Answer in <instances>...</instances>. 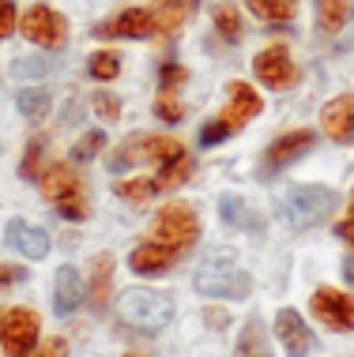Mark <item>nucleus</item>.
Masks as SVG:
<instances>
[{
    "mask_svg": "<svg viewBox=\"0 0 354 357\" xmlns=\"http://www.w3.org/2000/svg\"><path fill=\"white\" fill-rule=\"evenodd\" d=\"M117 316L132 331H143V335H155L162 331L170 320H174V301H170L162 289H143V286H132L117 297Z\"/></svg>",
    "mask_w": 354,
    "mask_h": 357,
    "instance_id": "obj_1",
    "label": "nucleus"
},
{
    "mask_svg": "<svg viewBox=\"0 0 354 357\" xmlns=\"http://www.w3.org/2000/svg\"><path fill=\"white\" fill-rule=\"evenodd\" d=\"M339 196L332 188H320V185H302V188H290L283 196V218L290 229H313L320 222L332 218Z\"/></svg>",
    "mask_w": 354,
    "mask_h": 357,
    "instance_id": "obj_2",
    "label": "nucleus"
},
{
    "mask_svg": "<svg viewBox=\"0 0 354 357\" xmlns=\"http://www.w3.org/2000/svg\"><path fill=\"white\" fill-rule=\"evenodd\" d=\"M42 196L57 207V215H64V218H72V222L87 218V211H91L80 173H75L68 162H57V166H50V169L42 173Z\"/></svg>",
    "mask_w": 354,
    "mask_h": 357,
    "instance_id": "obj_3",
    "label": "nucleus"
},
{
    "mask_svg": "<svg viewBox=\"0 0 354 357\" xmlns=\"http://www.w3.org/2000/svg\"><path fill=\"white\" fill-rule=\"evenodd\" d=\"M193 282L204 297H237V301L249 297V289H253V278L245 271H237L230 252H223V248L204 259V267L196 271Z\"/></svg>",
    "mask_w": 354,
    "mask_h": 357,
    "instance_id": "obj_4",
    "label": "nucleus"
},
{
    "mask_svg": "<svg viewBox=\"0 0 354 357\" xmlns=\"http://www.w3.org/2000/svg\"><path fill=\"white\" fill-rule=\"evenodd\" d=\"M140 158L158 162V166H170V162L185 158V147H181L174 136H143V132H136V136H128V143H124V147L110 158V169L113 173L128 169L132 162H140Z\"/></svg>",
    "mask_w": 354,
    "mask_h": 357,
    "instance_id": "obj_5",
    "label": "nucleus"
},
{
    "mask_svg": "<svg viewBox=\"0 0 354 357\" xmlns=\"http://www.w3.org/2000/svg\"><path fill=\"white\" fill-rule=\"evenodd\" d=\"M200 237V218L196 211L189 204H166L162 207V215L155 218V241L166 248H174V252H185V248H193Z\"/></svg>",
    "mask_w": 354,
    "mask_h": 357,
    "instance_id": "obj_6",
    "label": "nucleus"
},
{
    "mask_svg": "<svg viewBox=\"0 0 354 357\" xmlns=\"http://www.w3.org/2000/svg\"><path fill=\"white\" fill-rule=\"evenodd\" d=\"M19 31H23L27 42L42 45V50H61L64 38H68V23H64V15H57L50 4H34L23 12V19H19Z\"/></svg>",
    "mask_w": 354,
    "mask_h": 357,
    "instance_id": "obj_7",
    "label": "nucleus"
},
{
    "mask_svg": "<svg viewBox=\"0 0 354 357\" xmlns=\"http://www.w3.org/2000/svg\"><path fill=\"white\" fill-rule=\"evenodd\" d=\"M38 312L34 308H12L4 312L0 320V342H4V354L8 357H27L38 346Z\"/></svg>",
    "mask_w": 354,
    "mask_h": 357,
    "instance_id": "obj_8",
    "label": "nucleus"
},
{
    "mask_svg": "<svg viewBox=\"0 0 354 357\" xmlns=\"http://www.w3.org/2000/svg\"><path fill=\"white\" fill-rule=\"evenodd\" d=\"M253 72H256V79L267 83L272 91H290V86L298 83V68H294L286 45H267V50H260L253 61Z\"/></svg>",
    "mask_w": 354,
    "mask_h": 357,
    "instance_id": "obj_9",
    "label": "nucleus"
},
{
    "mask_svg": "<svg viewBox=\"0 0 354 357\" xmlns=\"http://www.w3.org/2000/svg\"><path fill=\"white\" fill-rule=\"evenodd\" d=\"M313 316L324 320L332 331H354V297L343 294V289H332V286H320L313 294Z\"/></svg>",
    "mask_w": 354,
    "mask_h": 357,
    "instance_id": "obj_10",
    "label": "nucleus"
},
{
    "mask_svg": "<svg viewBox=\"0 0 354 357\" xmlns=\"http://www.w3.org/2000/svg\"><path fill=\"white\" fill-rule=\"evenodd\" d=\"M98 38H155L158 34V19L147 8H124L121 15L106 19V23L94 26Z\"/></svg>",
    "mask_w": 354,
    "mask_h": 357,
    "instance_id": "obj_11",
    "label": "nucleus"
},
{
    "mask_svg": "<svg viewBox=\"0 0 354 357\" xmlns=\"http://www.w3.org/2000/svg\"><path fill=\"white\" fill-rule=\"evenodd\" d=\"M275 335H279V342L286 346L290 357H309L313 354V331L305 327V320L294 308H279V316H275Z\"/></svg>",
    "mask_w": 354,
    "mask_h": 357,
    "instance_id": "obj_12",
    "label": "nucleus"
},
{
    "mask_svg": "<svg viewBox=\"0 0 354 357\" xmlns=\"http://www.w3.org/2000/svg\"><path fill=\"white\" fill-rule=\"evenodd\" d=\"M313 139H317V136H313L309 128H298V132L279 136L272 147H267V154H264V177H267V173H275V169H283V166H290L298 154H305L313 147Z\"/></svg>",
    "mask_w": 354,
    "mask_h": 357,
    "instance_id": "obj_13",
    "label": "nucleus"
},
{
    "mask_svg": "<svg viewBox=\"0 0 354 357\" xmlns=\"http://www.w3.org/2000/svg\"><path fill=\"white\" fill-rule=\"evenodd\" d=\"M8 245H12L15 252H23L27 259H42L50 252V234H45L42 226H34V222H27V218H12L8 222Z\"/></svg>",
    "mask_w": 354,
    "mask_h": 357,
    "instance_id": "obj_14",
    "label": "nucleus"
},
{
    "mask_svg": "<svg viewBox=\"0 0 354 357\" xmlns=\"http://www.w3.org/2000/svg\"><path fill=\"white\" fill-rule=\"evenodd\" d=\"M320 124H324V132H328L336 143L354 139V94L332 98L328 105H324V113H320Z\"/></svg>",
    "mask_w": 354,
    "mask_h": 357,
    "instance_id": "obj_15",
    "label": "nucleus"
},
{
    "mask_svg": "<svg viewBox=\"0 0 354 357\" xmlns=\"http://www.w3.org/2000/svg\"><path fill=\"white\" fill-rule=\"evenodd\" d=\"M256 113H260V94H256L249 83H242V79L230 83V102H226V109H223V121L230 124V132L245 128Z\"/></svg>",
    "mask_w": 354,
    "mask_h": 357,
    "instance_id": "obj_16",
    "label": "nucleus"
},
{
    "mask_svg": "<svg viewBox=\"0 0 354 357\" xmlns=\"http://www.w3.org/2000/svg\"><path fill=\"white\" fill-rule=\"evenodd\" d=\"M174 248H166V245H158V241H147V245H136L132 248V256H128V267L136 275H166L170 271V264H174Z\"/></svg>",
    "mask_w": 354,
    "mask_h": 357,
    "instance_id": "obj_17",
    "label": "nucleus"
},
{
    "mask_svg": "<svg viewBox=\"0 0 354 357\" xmlns=\"http://www.w3.org/2000/svg\"><path fill=\"white\" fill-rule=\"evenodd\" d=\"M83 297H87V286H83L80 271L75 267H61L53 278V308L57 312H75L83 305Z\"/></svg>",
    "mask_w": 354,
    "mask_h": 357,
    "instance_id": "obj_18",
    "label": "nucleus"
},
{
    "mask_svg": "<svg viewBox=\"0 0 354 357\" xmlns=\"http://www.w3.org/2000/svg\"><path fill=\"white\" fill-rule=\"evenodd\" d=\"M200 0H158L155 4V19H158V34H174L189 23V15L196 12Z\"/></svg>",
    "mask_w": 354,
    "mask_h": 357,
    "instance_id": "obj_19",
    "label": "nucleus"
},
{
    "mask_svg": "<svg viewBox=\"0 0 354 357\" xmlns=\"http://www.w3.org/2000/svg\"><path fill=\"white\" fill-rule=\"evenodd\" d=\"M110 275H113V256L110 252H98L91 259V305L94 308H106L110 301Z\"/></svg>",
    "mask_w": 354,
    "mask_h": 357,
    "instance_id": "obj_20",
    "label": "nucleus"
},
{
    "mask_svg": "<svg viewBox=\"0 0 354 357\" xmlns=\"http://www.w3.org/2000/svg\"><path fill=\"white\" fill-rule=\"evenodd\" d=\"M354 12V0H317V26L324 34H339Z\"/></svg>",
    "mask_w": 354,
    "mask_h": 357,
    "instance_id": "obj_21",
    "label": "nucleus"
},
{
    "mask_svg": "<svg viewBox=\"0 0 354 357\" xmlns=\"http://www.w3.org/2000/svg\"><path fill=\"white\" fill-rule=\"evenodd\" d=\"M219 211H223L226 226H237V229H256V226H260V215H256L242 196H223V199H219Z\"/></svg>",
    "mask_w": 354,
    "mask_h": 357,
    "instance_id": "obj_22",
    "label": "nucleus"
},
{
    "mask_svg": "<svg viewBox=\"0 0 354 357\" xmlns=\"http://www.w3.org/2000/svg\"><path fill=\"white\" fill-rule=\"evenodd\" d=\"M237 357H272V346H267V335L260 320H249L242 331V342H237Z\"/></svg>",
    "mask_w": 354,
    "mask_h": 357,
    "instance_id": "obj_23",
    "label": "nucleus"
},
{
    "mask_svg": "<svg viewBox=\"0 0 354 357\" xmlns=\"http://www.w3.org/2000/svg\"><path fill=\"white\" fill-rule=\"evenodd\" d=\"M245 4L253 8V15L267 19V23H286L298 12V0H245Z\"/></svg>",
    "mask_w": 354,
    "mask_h": 357,
    "instance_id": "obj_24",
    "label": "nucleus"
},
{
    "mask_svg": "<svg viewBox=\"0 0 354 357\" xmlns=\"http://www.w3.org/2000/svg\"><path fill=\"white\" fill-rule=\"evenodd\" d=\"M113 192H117L121 199H128V204H147V199L155 196V192H162V188H158L155 177H140V181H117Z\"/></svg>",
    "mask_w": 354,
    "mask_h": 357,
    "instance_id": "obj_25",
    "label": "nucleus"
},
{
    "mask_svg": "<svg viewBox=\"0 0 354 357\" xmlns=\"http://www.w3.org/2000/svg\"><path fill=\"white\" fill-rule=\"evenodd\" d=\"M212 15H215V26L226 42H237V38H242V12H237V4L223 0V4H215Z\"/></svg>",
    "mask_w": 354,
    "mask_h": 357,
    "instance_id": "obj_26",
    "label": "nucleus"
},
{
    "mask_svg": "<svg viewBox=\"0 0 354 357\" xmlns=\"http://www.w3.org/2000/svg\"><path fill=\"white\" fill-rule=\"evenodd\" d=\"M42 151H45V139L42 136H34V139H27V151H23V162H19V177L23 181H34V177H42Z\"/></svg>",
    "mask_w": 354,
    "mask_h": 357,
    "instance_id": "obj_27",
    "label": "nucleus"
},
{
    "mask_svg": "<svg viewBox=\"0 0 354 357\" xmlns=\"http://www.w3.org/2000/svg\"><path fill=\"white\" fill-rule=\"evenodd\" d=\"M87 72L94 75V79H117V72H121V61H117V53H110V50H102V53H94L91 56V64H87Z\"/></svg>",
    "mask_w": 354,
    "mask_h": 357,
    "instance_id": "obj_28",
    "label": "nucleus"
},
{
    "mask_svg": "<svg viewBox=\"0 0 354 357\" xmlns=\"http://www.w3.org/2000/svg\"><path fill=\"white\" fill-rule=\"evenodd\" d=\"M19 109H23V117L42 121L45 113H50V94L45 91H23L19 94Z\"/></svg>",
    "mask_w": 354,
    "mask_h": 357,
    "instance_id": "obj_29",
    "label": "nucleus"
},
{
    "mask_svg": "<svg viewBox=\"0 0 354 357\" xmlns=\"http://www.w3.org/2000/svg\"><path fill=\"white\" fill-rule=\"evenodd\" d=\"M102 143H106L102 132H87V136H80V139H75V147H72V162H91L94 154L102 151Z\"/></svg>",
    "mask_w": 354,
    "mask_h": 357,
    "instance_id": "obj_30",
    "label": "nucleus"
},
{
    "mask_svg": "<svg viewBox=\"0 0 354 357\" xmlns=\"http://www.w3.org/2000/svg\"><path fill=\"white\" fill-rule=\"evenodd\" d=\"M91 105H94V113H98L102 121H117V117H121V102L113 98V94H106V91H102V94H94Z\"/></svg>",
    "mask_w": 354,
    "mask_h": 357,
    "instance_id": "obj_31",
    "label": "nucleus"
},
{
    "mask_svg": "<svg viewBox=\"0 0 354 357\" xmlns=\"http://www.w3.org/2000/svg\"><path fill=\"white\" fill-rule=\"evenodd\" d=\"M155 113H158V117L166 121V124H177V121H185V105H181V102H174L170 94H162V98L155 102Z\"/></svg>",
    "mask_w": 354,
    "mask_h": 357,
    "instance_id": "obj_32",
    "label": "nucleus"
},
{
    "mask_svg": "<svg viewBox=\"0 0 354 357\" xmlns=\"http://www.w3.org/2000/svg\"><path fill=\"white\" fill-rule=\"evenodd\" d=\"M223 136H230V124H226L223 117H219V121H207L204 128H200V143H204V147H215Z\"/></svg>",
    "mask_w": 354,
    "mask_h": 357,
    "instance_id": "obj_33",
    "label": "nucleus"
},
{
    "mask_svg": "<svg viewBox=\"0 0 354 357\" xmlns=\"http://www.w3.org/2000/svg\"><path fill=\"white\" fill-rule=\"evenodd\" d=\"M27 357H68V342L64 339H45V342H38Z\"/></svg>",
    "mask_w": 354,
    "mask_h": 357,
    "instance_id": "obj_34",
    "label": "nucleus"
},
{
    "mask_svg": "<svg viewBox=\"0 0 354 357\" xmlns=\"http://www.w3.org/2000/svg\"><path fill=\"white\" fill-rule=\"evenodd\" d=\"M158 79H162V91H174V86H181V83L189 79V72L181 68V64H162Z\"/></svg>",
    "mask_w": 354,
    "mask_h": 357,
    "instance_id": "obj_35",
    "label": "nucleus"
},
{
    "mask_svg": "<svg viewBox=\"0 0 354 357\" xmlns=\"http://www.w3.org/2000/svg\"><path fill=\"white\" fill-rule=\"evenodd\" d=\"M19 26V19H15V4L12 0H0V38H8Z\"/></svg>",
    "mask_w": 354,
    "mask_h": 357,
    "instance_id": "obj_36",
    "label": "nucleus"
},
{
    "mask_svg": "<svg viewBox=\"0 0 354 357\" xmlns=\"http://www.w3.org/2000/svg\"><path fill=\"white\" fill-rule=\"evenodd\" d=\"M27 271L23 267H12V264H0V289L4 286H15V282H23Z\"/></svg>",
    "mask_w": 354,
    "mask_h": 357,
    "instance_id": "obj_37",
    "label": "nucleus"
},
{
    "mask_svg": "<svg viewBox=\"0 0 354 357\" xmlns=\"http://www.w3.org/2000/svg\"><path fill=\"white\" fill-rule=\"evenodd\" d=\"M336 234H339L343 241H351V245H354V196H351V211H347V218L339 222V229H336Z\"/></svg>",
    "mask_w": 354,
    "mask_h": 357,
    "instance_id": "obj_38",
    "label": "nucleus"
},
{
    "mask_svg": "<svg viewBox=\"0 0 354 357\" xmlns=\"http://www.w3.org/2000/svg\"><path fill=\"white\" fill-rule=\"evenodd\" d=\"M45 68H50L45 61H19V64H15V72H19V75H42Z\"/></svg>",
    "mask_w": 354,
    "mask_h": 357,
    "instance_id": "obj_39",
    "label": "nucleus"
},
{
    "mask_svg": "<svg viewBox=\"0 0 354 357\" xmlns=\"http://www.w3.org/2000/svg\"><path fill=\"white\" fill-rule=\"evenodd\" d=\"M207 320H212V327H226V316L223 312H207Z\"/></svg>",
    "mask_w": 354,
    "mask_h": 357,
    "instance_id": "obj_40",
    "label": "nucleus"
},
{
    "mask_svg": "<svg viewBox=\"0 0 354 357\" xmlns=\"http://www.w3.org/2000/svg\"><path fill=\"white\" fill-rule=\"evenodd\" d=\"M124 357H151V354H124Z\"/></svg>",
    "mask_w": 354,
    "mask_h": 357,
    "instance_id": "obj_41",
    "label": "nucleus"
}]
</instances>
